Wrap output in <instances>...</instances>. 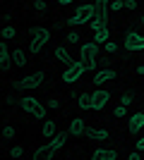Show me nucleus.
<instances>
[{"mask_svg":"<svg viewBox=\"0 0 144 160\" xmlns=\"http://www.w3.org/2000/svg\"><path fill=\"white\" fill-rule=\"evenodd\" d=\"M79 58H82V65L84 69H96V60H99V43H82L79 48Z\"/></svg>","mask_w":144,"mask_h":160,"instance_id":"f257e3e1","label":"nucleus"},{"mask_svg":"<svg viewBox=\"0 0 144 160\" xmlns=\"http://www.w3.org/2000/svg\"><path fill=\"white\" fill-rule=\"evenodd\" d=\"M48 38H51V31H48L46 27H34L31 29V53H41L43 46L48 43Z\"/></svg>","mask_w":144,"mask_h":160,"instance_id":"f03ea898","label":"nucleus"},{"mask_svg":"<svg viewBox=\"0 0 144 160\" xmlns=\"http://www.w3.org/2000/svg\"><path fill=\"white\" fill-rule=\"evenodd\" d=\"M94 12H96V5H82L79 10H77L72 17L67 19L70 27H77V24H89L91 19H94Z\"/></svg>","mask_w":144,"mask_h":160,"instance_id":"7ed1b4c3","label":"nucleus"},{"mask_svg":"<svg viewBox=\"0 0 144 160\" xmlns=\"http://www.w3.org/2000/svg\"><path fill=\"white\" fill-rule=\"evenodd\" d=\"M125 48L135 50V53H142L144 50V36H139L137 31H125Z\"/></svg>","mask_w":144,"mask_h":160,"instance_id":"20e7f679","label":"nucleus"},{"mask_svg":"<svg viewBox=\"0 0 144 160\" xmlns=\"http://www.w3.org/2000/svg\"><path fill=\"white\" fill-rule=\"evenodd\" d=\"M82 72H84L82 62H72V65H67V69L62 72V81H65V84H75V81L82 77Z\"/></svg>","mask_w":144,"mask_h":160,"instance_id":"39448f33","label":"nucleus"},{"mask_svg":"<svg viewBox=\"0 0 144 160\" xmlns=\"http://www.w3.org/2000/svg\"><path fill=\"white\" fill-rule=\"evenodd\" d=\"M91 31H96V29L101 27H108V14H106V5H96V12H94V19L89 22Z\"/></svg>","mask_w":144,"mask_h":160,"instance_id":"423d86ee","label":"nucleus"},{"mask_svg":"<svg viewBox=\"0 0 144 160\" xmlns=\"http://www.w3.org/2000/svg\"><path fill=\"white\" fill-rule=\"evenodd\" d=\"M108 100H110V93H108V91H103V88H96L94 93H91V110H103Z\"/></svg>","mask_w":144,"mask_h":160,"instance_id":"0eeeda50","label":"nucleus"},{"mask_svg":"<svg viewBox=\"0 0 144 160\" xmlns=\"http://www.w3.org/2000/svg\"><path fill=\"white\" fill-rule=\"evenodd\" d=\"M41 84H43V72H34V74H29V77H24L19 81V88L29 91V88H39Z\"/></svg>","mask_w":144,"mask_h":160,"instance_id":"6e6552de","label":"nucleus"},{"mask_svg":"<svg viewBox=\"0 0 144 160\" xmlns=\"http://www.w3.org/2000/svg\"><path fill=\"white\" fill-rule=\"evenodd\" d=\"M127 127H130L132 134H137L139 129H144V112H135L130 117V122H127Z\"/></svg>","mask_w":144,"mask_h":160,"instance_id":"1a4fd4ad","label":"nucleus"},{"mask_svg":"<svg viewBox=\"0 0 144 160\" xmlns=\"http://www.w3.org/2000/svg\"><path fill=\"white\" fill-rule=\"evenodd\" d=\"M67 132H70V136H82V134L87 132V124H84V120H82V117L72 120V122H70V129H67Z\"/></svg>","mask_w":144,"mask_h":160,"instance_id":"9d476101","label":"nucleus"},{"mask_svg":"<svg viewBox=\"0 0 144 160\" xmlns=\"http://www.w3.org/2000/svg\"><path fill=\"white\" fill-rule=\"evenodd\" d=\"M36 105H39V100H36L34 96H24V98L19 100V108L24 110V112H29V115H34Z\"/></svg>","mask_w":144,"mask_h":160,"instance_id":"9b49d317","label":"nucleus"},{"mask_svg":"<svg viewBox=\"0 0 144 160\" xmlns=\"http://www.w3.org/2000/svg\"><path fill=\"white\" fill-rule=\"evenodd\" d=\"M84 136H89V139H96V141H106V139H110V132H108V129H89V127H87Z\"/></svg>","mask_w":144,"mask_h":160,"instance_id":"f8f14e48","label":"nucleus"},{"mask_svg":"<svg viewBox=\"0 0 144 160\" xmlns=\"http://www.w3.org/2000/svg\"><path fill=\"white\" fill-rule=\"evenodd\" d=\"M110 79H115V69H101V72H96V77H94V86H99L103 81H110Z\"/></svg>","mask_w":144,"mask_h":160,"instance_id":"ddd939ff","label":"nucleus"},{"mask_svg":"<svg viewBox=\"0 0 144 160\" xmlns=\"http://www.w3.org/2000/svg\"><path fill=\"white\" fill-rule=\"evenodd\" d=\"M55 58H58V62H62V65H72V62H77V60H72V55H70L62 46L55 48Z\"/></svg>","mask_w":144,"mask_h":160,"instance_id":"4468645a","label":"nucleus"},{"mask_svg":"<svg viewBox=\"0 0 144 160\" xmlns=\"http://www.w3.org/2000/svg\"><path fill=\"white\" fill-rule=\"evenodd\" d=\"M10 60H12V53L7 50L5 41H3V43H0V65H3V69H7V67H10Z\"/></svg>","mask_w":144,"mask_h":160,"instance_id":"2eb2a0df","label":"nucleus"},{"mask_svg":"<svg viewBox=\"0 0 144 160\" xmlns=\"http://www.w3.org/2000/svg\"><path fill=\"white\" fill-rule=\"evenodd\" d=\"M115 158H118V153L110 151V148H99L94 153V160H115Z\"/></svg>","mask_w":144,"mask_h":160,"instance_id":"dca6fc26","label":"nucleus"},{"mask_svg":"<svg viewBox=\"0 0 144 160\" xmlns=\"http://www.w3.org/2000/svg\"><path fill=\"white\" fill-rule=\"evenodd\" d=\"M67 136H70V132H65V134H55L53 139H51V148H55V151H60L62 146H65V141H67Z\"/></svg>","mask_w":144,"mask_h":160,"instance_id":"f3484780","label":"nucleus"},{"mask_svg":"<svg viewBox=\"0 0 144 160\" xmlns=\"http://www.w3.org/2000/svg\"><path fill=\"white\" fill-rule=\"evenodd\" d=\"M108 27H101V29H96L94 31V38H96V43H108Z\"/></svg>","mask_w":144,"mask_h":160,"instance_id":"a211bd4d","label":"nucleus"},{"mask_svg":"<svg viewBox=\"0 0 144 160\" xmlns=\"http://www.w3.org/2000/svg\"><path fill=\"white\" fill-rule=\"evenodd\" d=\"M41 134L48 136V139H53V136H55V122L46 120V122H43V127H41Z\"/></svg>","mask_w":144,"mask_h":160,"instance_id":"6ab92c4d","label":"nucleus"},{"mask_svg":"<svg viewBox=\"0 0 144 160\" xmlns=\"http://www.w3.org/2000/svg\"><path fill=\"white\" fill-rule=\"evenodd\" d=\"M12 62H14L17 67H24V65H27V58H24V53H22L19 48H17V50H12Z\"/></svg>","mask_w":144,"mask_h":160,"instance_id":"aec40b11","label":"nucleus"},{"mask_svg":"<svg viewBox=\"0 0 144 160\" xmlns=\"http://www.w3.org/2000/svg\"><path fill=\"white\" fill-rule=\"evenodd\" d=\"M77 105L82 108V110H89V108H91V96L89 93H82L79 98H77Z\"/></svg>","mask_w":144,"mask_h":160,"instance_id":"412c9836","label":"nucleus"},{"mask_svg":"<svg viewBox=\"0 0 144 160\" xmlns=\"http://www.w3.org/2000/svg\"><path fill=\"white\" fill-rule=\"evenodd\" d=\"M46 112H48V108L43 105V103H39V105H36V110H34V117H39V120H43V117H46Z\"/></svg>","mask_w":144,"mask_h":160,"instance_id":"4be33fe9","label":"nucleus"},{"mask_svg":"<svg viewBox=\"0 0 144 160\" xmlns=\"http://www.w3.org/2000/svg\"><path fill=\"white\" fill-rule=\"evenodd\" d=\"M0 36H3V41L12 38V36H14V27H5V29H3V31H0Z\"/></svg>","mask_w":144,"mask_h":160,"instance_id":"5701e85b","label":"nucleus"},{"mask_svg":"<svg viewBox=\"0 0 144 160\" xmlns=\"http://www.w3.org/2000/svg\"><path fill=\"white\" fill-rule=\"evenodd\" d=\"M22 153H24V148H22V146H12V148H10V155H12V158H19Z\"/></svg>","mask_w":144,"mask_h":160,"instance_id":"b1692460","label":"nucleus"},{"mask_svg":"<svg viewBox=\"0 0 144 160\" xmlns=\"http://www.w3.org/2000/svg\"><path fill=\"white\" fill-rule=\"evenodd\" d=\"M130 103H132V96H130V93H123V96H120V105H125V108H127Z\"/></svg>","mask_w":144,"mask_h":160,"instance_id":"393cba45","label":"nucleus"},{"mask_svg":"<svg viewBox=\"0 0 144 160\" xmlns=\"http://www.w3.org/2000/svg\"><path fill=\"white\" fill-rule=\"evenodd\" d=\"M123 7H125V2H120V0H113V2H110V10H113V12L123 10Z\"/></svg>","mask_w":144,"mask_h":160,"instance_id":"a878e982","label":"nucleus"},{"mask_svg":"<svg viewBox=\"0 0 144 160\" xmlns=\"http://www.w3.org/2000/svg\"><path fill=\"white\" fill-rule=\"evenodd\" d=\"M3 136H5V139H12L14 136V127H5L3 129Z\"/></svg>","mask_w":144,"mask_h":160,"instance_id":"bb28decb","label":"nucleus"},{"mask_svg":"<svg viewBox=\"0 0 144 160\" xmlns=\"http://www.w3.org/2000/svg\"><path fill=\"white\" fill-rule=\"evenodd\" d=\"M77 41H79V33L70 31V33H67V43H77Z\"/></svg>","mask_w":144,"mask_h":160,"instance_id":"cd10ccee","label":"nucleus"},{"mask_svg":"<svg viewBox=\"0 0 144 160\" xmlns=\"http://www.w3.org/2000/svg\"><path fill=\"white\" fill-rule=\"evenodd\" d=\"M137 7V0H125V10H135Z\"/></svg>","mask_w":144,"mask_h":160,"instance_id":"c85d7f7f","label":"nucleus"},{"mask_svg":"<svg viewBox=\"0 0 144 160\" xmlns=\"http://www.w3.org/2000/svg\"><path fill=\"white\" fill-rule=\"evenodd\" d=\"M115 50H118V46L108 41V43H106V53H115Z\"/></svg>","mask_w":144,"mask_h":160,"instance_id":"c756f323","label":"nucleus"},{"mask_svg":"<svg viewBox=\"0 0 144 160\" xmlns=\"http://www.w3.org/2000/svg\"><path fill=\"white\" fill-rule=\"evenodd\" d=\"M115 117H125V105H118L115 108Z\"/></svg>","mask_w":144,"mask_h":160,"instance_id":"7c9ffc66","label":"nucleus"},{"mask_svg":"<svg viewBox=\"0 0 144 160\" xmlns=\"http://www.w3.org/2000/svg\"><path fill=\"white\" fill-rule=\"evenodd\" d=\"M135 148H137V151H144V136H142V139H137V143H135Z\"/></svg>","mask_w":144,"mask_h":160,"instance_id":"2f4dec72","label":"nucleus"},{"mask_svg":"<svg viewBox=\"0 0 144 160\" xmlns=\"http://www.w3.org/2000/svg\"><path fill=\"white\" fill-rule=\"evenodd\" d=\"M36 10H46V0H36Z\"/></svg>","mask_w":144,"mask_h":160,"instance_id":"473e14b6","label":"nucleus"},{"mask_svg":"<svg viewBox=\"0 0 144 160\" xmlns=\"http://www.w3.org/2000/svg\"><path fill=\"white\" fill-rule=\"evenodd\" d=\"M96 5H108V0H96Z\"/></svg>","mask_w":144,"mask_h":160,"instance_id":"72a5a7b5","label":"nucleus"},{"mask_svg":"<svg viewBox=\"0 0 144 160\" xmlns=\"http://www.w3.org/2000/svg\"><path fill=\"white\" fill-rule=\"evenodd\" d=\"M137 74H144V65H139V67H137Z\"/></svg>","mask_w":144,"mask_h":160,"instance_id":"f704fd0d","label":"nucleus"},{"mask_svg":"<svg viewBox=\"0 0 144 160\" xmlns=\"http://www.w3.org/2000/svg\"><path fill=\"white\" fill-rule=\"evenodd\" d=\"M58 2H60V5H70V2H72V0H58Z\"/></svg>","mask_w":144,"mask_h":160,"instance_id":"c9c22d12","label":"nucleus"},{"mask_svg":"<svg viewBox=\"0 0 144 160\" xmlns=\"http://www.w3.org/2000/svg\"><path fill=\"white\" fill-rule=\"evenodd\" d=\"M139 22H142V24H144V17H142V19H139Z\"/></svg>","mask_w":144,"mask_h":160,"instance_id":"e433bc0d","label":"nucleus"}]
</instances>
